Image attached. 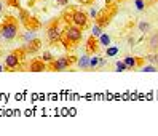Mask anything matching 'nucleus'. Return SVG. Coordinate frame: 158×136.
<instances>
[{
    "label": "nucleus",
    "instance_id": "f257e3e1",
    "mask_svg": "<svg viewBox=\"0 0 158 136\" xmlns=\"http://www.w3.org/2000/svg\"><path fill=\"white\" fill-rule=\"evenodd\" d=\"M81 39H83V31H81V27H78V26H75V24H72V26H67L66 29H64L62 40H64V45H66V47L78 43Z\"/></svg>",
    "mask_w": 158,
    "mask_h": 136
},
{
    "label": "nucleus",
    "instance_id": "f03ea898",
    "mask_svg": "<svg viewBox=\"0 0 158 136\" xmlns=\"http://www.w3.org/2000/svg\"><path fill=\"white\" fill-rule=\"evenodd\" d=\"M16 35H18V23L13 18L6 19L2 26H0V40L10 42V40L16 39Z\"/></svg>",
    "mask_w": 158,
    "mask_h": 136
},
{
    "label": "nucleus",
    "instance_id": "7ed1b4c3",
    "mask_svg": "<svg viewBox=\"0 0 158 136\" xmlns=\"http://www.w3.org/2000/svg\"><path fill=\"white\" fill-rule=\"evenodd\" d=\"M72 58L69 56H61L58 59H53L51 62V69L53 70H56V72H64V70H69L70 66H72Z\"/></svg>",
    "mask_w": 158,
    "mask_h": 136
},
{
    "label": "nucleus",
    "instance_id": "20e7f679",
    "mask_svg": "<svg viewBox=\"0 0 158 136\" xmlns=\"http://www.w3.org/2000/svg\"><path fill=\"white\" fill-rule=\"evenodd\" d=\"M88 13L81 11V10H73L72 15H70V19H72V24H75L78 27H81V29H85L86 24H88Z\"/></svg>",
    "mask_w": 158,
    "mask_h": 136
},
{
    "label": "nucleus",
    "instance_id": "39448f33",
    "mask_svg": "<svg viewBox=\"0 0 158 136\" xmlns=\"http://www.w3.org/2000/svg\"><path fill=\"white\" fill-rule=\"evenodd\" d=\"M62 34H64V31L59 27V24L58 23H53L50 27H48V31H46V37H48V40L50 42H59V40H62Z\"/></svg>",
    "mask_w": 158,
    "mask_h": 136
},
{
    "label": "nucleus",
    "instance_id": "423d86ee",
    "mask_svg": "<svg viewBox=\"0 0 158 136\" xmlns=\"http://www.w3.org/2000/svg\"><path fill=\"white\" fill-rule=\"evenodd\" d=\"M19 64H21V51L10 53V54L5 58V66L10 69V70L18 69V67H19Z\"/></svg>",
    "mask_w": 158,
    "mask_h": 136
},
{
    "label": "nucleus",
    "instance_id": "0eeeda50",
    "mask_svg": "<svg viewBox=\"0 0 158 136\" xmlns=\"http://www.w3.org/2000/svg\"><path fill=\"white\" fill-rule=\"evenodd\" d=\"M29 70L31 72H43V70H46V62L43 59H34L29 64Z\"/></svg>",
    "mask_w": 158,
    "mask_h": 136
},
{
    "label": "nucleus",
    "instance_id": "6e6552de",
    "mask_svg": "<svg viewBox=\"0 0 158 136\" xmlns=\"http://www.w3.org/2000/svg\"><path fill=\"white\" fill-rule=\"evenodd\" d=\"M123 62L126 64L128 69H136L137 66H141V64H142V59L134 58V56H131V54H128V56L123 58Z\"/></svg>",
    "mask_w": 158,
    "mask_h": 136
},
{
    "label": "nucleus",
    "instance_id": "1a4fd4ad",
    "mask_svg": "<svg viewBox=\"0 0 158 136\" xmlns=\"http://www.w3.org/2000/svg\"><path fill=\"white\" fill-rule=\"evenodd\" d=\"M89 61H91V56H88V54H85V56H80L78 59H77V66H78V69H91L89 67Z\"/></svg>",
    "mask_w": 158,
    "mask_h": 136
},
{
    "label": "nucleus",
    "instance_id": "9d476101",
    "mask_svg": "<svg viewBox=\"0 0 158 136\" xmlns=\"http://www.w3.org/2000/svg\"><path fill=\"white\" fill-rule=\"evenodd\" d=\"M148 50L158 51V32H153L150 37H148Z\"/></svg>",
    "mask_w": 158,
    "mask_h": 136
},
{
    "label": "nucleus",
    "instance_id": "9b49d317",
    "mask_svg": "<svg viewBox=\"0 0 158 136\" xmlns=\"http://www.w3.org/2000/svg\"><path fill=\"white\" fill-rule=\"evenodd\" d=\"M23 42L24 43H31V42H34V40H37V34L32 31V29H29V31H26L24 34H23Z\"/></svg>",
    "mask_w": 158,
    "mask_h": 136
},
{
    "label": "nucleus",
    "instance_id": "f8f14e48",
    "mask_svg": "<svg viewBox=\"0 0 158 136\" xmlns=\"http://www.w3.org/2000/svg\"><path fill=\"white\" fill-rule=\"evenodd\" d=\"M110 42H112V39H110V35H107V34H104V32H102V34L99 35V43H101V45H104L106 48L112 45Z\"/></svg>",
    "mask_w": 158,
    "mask_h": 136
},
{
    "label": "nucleus",
    "instance_id": "ddd939ff",
    "mask_svg": "<svg viewBox=\"0 0 158 136\" xmlns=\"http://www.w3.org/2000/svg\"><path fill=\"white\" fill-rule=\"evenodd\" d=\"M137 29L141 31L142 34H147V32H150L152 24H150V23H147V21H141V23L137 24Z\"/></svg>",
    "mask_w": 158,
    "mask_h": 136
},
{
    "label": "nucleus",
    "instance_id": "4468645a",
    "mask_svg": "<svg viewBox=\"0 0 158 136\" xmlns=\"http://www.w3.org/2000/svg\"><path fill=\"white\" fill-rule=\"evenodd\" d=\"M101 34H102V26L101 24H94V26H93V29H91V35H93V37H99Z\"/></svg>",
    "mask_w": 158,
    "mask_h": 136
},
{
    "label": "nucleus",
    "instance_id": "2eb2a0df",
    "mask_svg": "<svg viewBox=\"0 0 158 136\" xmlns=\"http://www.w3.org/2000/svg\"><path fill=\"white\" fill-rule=\"evenodd\" d=\"M145 59L150 62V64H153V66H158V54L156 53H152V54H147L145 56Z\"/></svg>",
    "mask_w": 158,
    "mask_h": 136
},
{
    "label": "nucleus",
    "instance_id": "dca6fc26",
    "mask_svg": "<svg viewBox=\"0 0 158 136\" xmlns=\"http://www.w3.org/2000/svg\"><path fill=\"white\" fill-rule=\"evenodd\" d=\"M94 39L96 37H93V35H91V39L88 40V51H96L98 50V42Z\"/></svg>",
    "mask_w": 158,
    "mask_h": 136
},
{
    "label": "nucleus",
    "instance_id": "f3484780",
    "mask_svg": "<svg viewBox=\"0 0 158 136\" xmlns=\"http://www.w3.org/2000/svg\"><path fill=\"white\" fill-rule=\"evenodd\" d=\"M115 70L117 72H125V70H128V67H126V64L123 61H117L115 62Z\"/></svg>",
    "mask_w": 158,
    "mask_h": 136
},
{
    "label": "nucleus",
    "instance_id": "a211bd4d",
    "mask_svg": "<svg viewBox=\"0 0 158 136\" xmlns=\"http://www.w3.org/2000/svg\"><path fill=\"white\" fill-rule=\"evenodd\" d=\"M40 59H43L45 62H53V59H54V58H53V54H51L50 51H43Z\"/></svg>",
    "mask_w": 158,
    "mask_h": 136
},
{
    "label": "nucleus",
    "instance_id": "6ab92c4d",
    "mask_svg": "<svg viewBox=\"0 0 158 136\" xmlns=\"http://www.w3.org/2000/svg\"><path fill=\"white\" fill-rule=\"evenodd\" d=\"M115 54H118V48L117 47H107L106 56H115Z\"/></svg>",
    "mask_w": 158,
    "mask_h": 136
},
{
    "label": "nucleus",
    "instance_id": "aec40b11",
    "mask_svg": "<svg viewBox=\"0 0 158 136\" xmlns=\"http://www.w3.org/2000/svg\"><path fill=\"white\" fill-rule=\"evenodd\" d=\"M141 72H156L158 69H156V66H153V64H148V66H144L142 69H139Z\"/></svg>",
    "mask_w": 158,
    "mask_h": 136
},
{
    "label": "nucleus",
    "instance_id": "412c9836",
    "mask_svg": "<svg viewBox=\"0 0 158 136\" xmlns=\"http://www.w3.org/2000/svg\"><path fill=\"white\" fill-rule=\"evenodd\" d=\"M98 66H99V58H98V56L91 58V61H89V67H91V69H96Z\"/></svg>",
    "mask_w": 158,
    "mask_h": 136
},
{
    "label": "nucleus",
    "instance_id": "4be33fe9",
    "mask_svg": "<svg viewBox=\"0 0 158 136\" xmlns=\"http://www.w3.org/2000/svg\"><path fill=\"white\" fill-rule=\"evenodd\" d=\"M88 16H91L93 19H94V18H98V16H99V11L96 10V8H91V10H89V13H88Z\"/></svg>",
    "mask_w": 158,
    "mask_h": 136
},
{
    "label": "nucleus",
    "instance_id": "5701e85b",
    "mask_svg": "<svg viewBox=\"0 0 158 136\" xmlns=\"http://www.w3.org/2000/svg\"><path fill=\"white\" fill-rule=\"evenodd\" d=\"M144 6H145V5H144V0H136V8H137L139 11H142Z\"/></svg>",
    "mask_w": 158,
    "mask_h": 136
},
{
    "label": "nucleus",
    "instance_id": "b1692460",
    "mask_svg": "<svg viewBox=\"0 0 158 136\" xmlns=\"http://www.w3.org/2000/svg\"><path fill=\"white\" fill-rule=\"evenodd\" d=\"M56 3L61 5V6H66V5L69 3V0H56Z\"/></svg>",
    "mask_w": 158,
    "mask_h": 136
},
{
    "label": "nucleus",
    "instance_id": "393cba45",
    "mask_svg": "<svg viewBox=\"0 0 158 136\" xmlns=\"http://www.w3.org/2000/svg\"><path fill=\"white\" fill-rule=\"evenodd\" d=\"M106 62H107V61H106L104 58H99V66H98V67H104Z\"/></svg>",
    "mask_w": 158,
    "mask_h": 136
},
{
    "label": "nucleus",
    "instance_id": "a878e982",
    "mask_svg": "<svg viewBox=\"0 0 158 136\" xmlns=\"http://www.w3.org/2000/svg\"><path fill=\"white\" fill-rule=\"evenodd\" d=\"M128 42H129V45H131V47H133V45H136V43H134V42H136V39H134V37H129V39H128Z\"/></svg>",
    "mask_w": 158,
    "mask_h": 136
},
{
    "label": "nucleus",
    "instance_id": "bb28decb",
    "mask_svg": "<svg viewBox=\"0 0 158 136\" xmlns=\"http://www.w3.org/2000/svg\"><path fill=\"white\" fill-rule=\"evenodd\" d=\"M10 3H13L11 6H18V3H19V0H8Z\"/></svg>",
    "mask_w": 158,
    "mask_h": 136
},
{
    "label": "nucleus",
    "instance_id": "cd10ccee",
    "mask_svg": "<svg viewBox=\"0 0 158 136\" xmlns=\"http://www.w3.org/2000/svg\"><path fill=\"white\" fill-rule=\"evenodd\" d=\"M2 8H3V5H2V2H0V13H2Z\"/></svg>",
    "mask_w": 158,
    "mask_h": 136
},
{
    "label": "nucleus",
    "instance_id": "c85d7f7f",
    "mask_svg": "<svg viewBox=\"0 0 158 136\" xmlns=\"http://www.w3.org/2000/svg\"><path fill=\"white\" fill-rule=\"evenodd\" d=\"M2 70H3V69H2V64H0V72H2Z\"/></svg>",
    "mask_w": 158,
    "mask_h": 136
},
{
    "label": "nucleus",
    "instance_id": "c756f323",
    "mask_svg": "<svg viewBox=\"0 0 158 136\" xmlns=\"http://www.w3.org/2000/svg\"><path fill=\"white\" fill-rule=\"evenodd\" d=\"M147 2H155V0H147Z\"/></svg>",
    "mask_w": 158,
    "mask_h": 136
}]
</instances>
